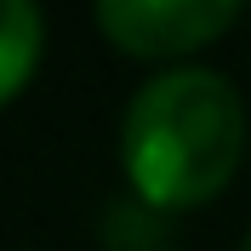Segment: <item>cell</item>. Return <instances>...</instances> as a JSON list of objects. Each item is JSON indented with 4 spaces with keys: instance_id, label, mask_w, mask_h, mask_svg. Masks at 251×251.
<instances>
[{
    "instance_id": "obj_4",
    "label": "cell",
    "mask_w": 251,
    "mask_h": 251,
    "mask_svg": "<svg viewBox=\"0 0 251 251\" xmlns=\"http://www.w3.org/2000/svg\"><path fill=\"white\" fill-rule=\"evenodd\" d=\"M240 251H251V234H246V246H240Z\"/></svg>"
},
{
    "instance_id": "obj_3",
    "label": "cell",
    "mask_w": 251,
    "mask_h": 251,
    "mask_svg": "<svg viewBox=\"0 0 251 251\" xmlns=\"http://www.w3.org/2000/svg\"><path fill=\"white\" fill-rule=\"evenodd\" d=\"M40 6L34 0H0V109L23 92V80L40 63Z\"/></svg>"
},
{
    "instance_id": "obj_1",
    "label": "cell",
    "mask_w": 251,
    "mask_h": 251,
    "mask_svg": "<svg viewBox=\"0 0 251 251\" xmlns=\"http://www.w3.org/2000/svg\"><path fill=\"white\" fill-rule=\"evenodd\" d=\"M240 149H246L240 97L211 69H166L143 80L120 120L126 177L160 211L217 200L240 166Z\"/></svg>"
},
{
    "instance_id": "obj_2",
    "label": "cell",
    "mask_w": 251,
    "mask_h": 251,
    "mask_svg": "<svg viewBox=\"0 0 251 251\" xmlns=\"http://www.w3.org/2000/svg\"><path fill=\"white\" fill-rule=\"evenodd\" d=\"M97 29L131 57H183L217 40L240 17V0H92Z\"/></svg>"
}]
</instances>
